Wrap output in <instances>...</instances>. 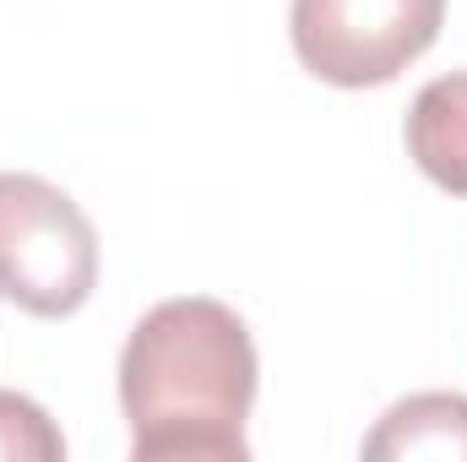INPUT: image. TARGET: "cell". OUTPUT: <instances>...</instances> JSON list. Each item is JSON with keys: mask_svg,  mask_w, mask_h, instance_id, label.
Returning <instances> with one entry per match:
<instances>
[{"mask_svg": "<svg viewBox=\"0 0 467 462\" xmlns=\"http://www.w3.org/2000/svg\"><path fill=\"white\" fill-rule=\"evenodd\" d=\"M446 22V0H294L288 38L310 77L332 88L397 82Z\"/></svg>", "mask_w": 467, "mask_h": 462, "instance_id": "obj_3", "label": "cell"}, {"mask_svg": "<svg viewBox=\"0 0 467 462\" xmlns=\"http://www.w3.org/2000/svg\"><path fill=\"white\" fill-rule=\"evenodd\" d=\"M99 289V234L88 213L38 174H0V299L66 321Z\"/></svg>", "mask_w": 467, "mask_h": 462, "instance_id": "obj_2", "label": "cell"}, {"mask_svg": "<svg viewBox=\"0 0 467 462\" xmlns=\"http://www.w3.org/2000/svg\"><path fill=\"white\" fill-rule=\"evenodd\" d=\"M408 152L413 163L451 196H467V71L435 77L419 88L408 110Z\"/></svg>", "mask_w": 467, "mask_h": 462, "instance_id": "obj_4", "label": "cell"}, {"mask_svg": "<svg viewBox=\"0 0 467 462\" xmlns=\"http://www.w3.org/2000/svg\"><path fill=\"white\" fill-rule=\"evenodd\" d=\"M255 343L223 299H163L119 353V408L136 462H239L255 403Z\"/></svg>", "mask_w": 467, "mask_h": 462, "instance_id": "obj_1", "label": "cell"}, {"mask_svg": "<svg viewBox=\"0 0 467 462\" xmlns=\"http://www.w3.org/2000/svg\"><path fill=\"white\" fill-rule=\"evenodd\" d=\"M364 457H467V397L462 392H413L391 403L380 425L364 436Z\"/></svg>", "mask_w": 467, "mask_h": 462, "instance_id": "obj_5", "label": "cell"}, {"mask_svg": "<svg viewBox=\"0 0 467 462\" xmlns=\"http://www.w3.org/2000/svg\"><path fill=\"white\" fill-rule=\"evenodd\" d=\"M66 457V436L55 430V419L22 397L0 386V462H60Z\"/></svg>", "mask_w": 467, "mask_h": 462, "instance_id": "obj_6", "label": "cell"}]
</instances>
